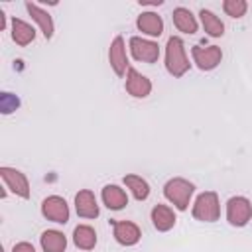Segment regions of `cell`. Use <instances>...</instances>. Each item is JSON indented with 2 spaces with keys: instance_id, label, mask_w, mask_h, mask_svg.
Instances as JSON below:
<instances>
[{
  "instance_id": "6da1fadb",
  "label": "cell",
  "mask_w": 252,
  "mask_h": 252,
  "mask_svg": "<svg viewBox=\"0 0 252 252\" xmlns=\"http://www.w3.org/2000/svg\"><path fill=\"white\" fill-rule=\"evenodd\" d=\"M191 63L187 59L185 43L179 35H171L165 43V69L171 77H183L189 71Z\"/></svg>"
},
{
  "instance_id": "7a4b0ae2",
  "label": "cell",
  "mask_w": 252,
  "mask_h": 252,
  "mask_svg": "<svg viewBox=\"0 0 252 252\" xmlns=\"http://www.w3.org/2000/svg\"><path fill=\"white\" fill-rule=\"evenodd\" d=\"M195 193V185L183 177H171L165 185H163V195L165 199L177 209V211H187L191 197Z\"/></svg>"
},
{
  "instance_id": "3957f363",
  "label": "cell",
  "mask_w": 252,
  "mask_h": 252,
  "mask_svg": "<svg viewBox=\"0 0 252 252\" xmlns=\"http://www.w3.org/2000/svg\"><path fill=\"white\" fill-rule=\"evenodd\" d=\"M191 213L201 222H215V220H219V217H220L219 195L215 191H203L201 195H197Z\"/></svg>"
},
{
  "instance_id": "277c9868",
  "label": "cell",
  "mask_w": 252,
  "mask_h": 252,
  "mask_svg": "<svg viewBox=\"0 0 252 252\" xmlns=\"http://www.w3.org/2000/svg\"><path fill=\"white\" fill-rule=\"evenodd\" d=\"M252 219V203L250 199L242 197V195H236V197H230L226 201V220L230 226H246Z\"/></svg>"
},
{
  "instance_id": "5b68a950",
  "label": "cell",
  "mask_w": 252,
  "mask_h": 252,
  "mask_svg": "<svg viewBox=\"0 0 252 252\" xmlns=\"http://www.w3.org/2000/svg\"><path fill=\"white\" fill-rule=\"evenodd\" d=\"M191 55H193V63L201 71H213L222 61V51L219 45H193Z\"/></svg>"
},
{
  "instance_id": "8992f818",
  "label": "cell",
  "mask_w": 252,
  "mask_h": 252,
  "mask_svg": "<svg viewBox=\"0 0 252 252\" xmlns=\"http://www.w3.org/2000/svg\"><path fill=\"white\" fill-rule=\"evenodd\" d=\"M130 53L136 61H142V63H156L159 59V45L152 39H146V37H140V35H132L130 41Z\"/></svg>"
},
{
  "instance_id": "52a82bcc",
  "label": "cell",
  "mask_w": 252,
  "mask_h": 252,
  "mask_svg": "<svg viewBox=\"0 0 252 252\" xmlns=\"http://www.w3.org/2000/svg\"><path fill=\"white\" fill-rule=\"evenodd\" d=\"M0 177L4 181V185L18 197L22 199H30V181L26 177V173H22L20 169L16 167H8V165H2L0 167Z\"/></svg>"
},
{
  "instance_id": "ba28073f",
  "label": "cell",
  "mask_w": 252,
  "mask_h": 252,
  "mask_svg": "<svg viewBox=\"0 0 252 252\" xmlns=\"http://www.w3.org/2000/svg\"><path fill=\"white\" fill-rule=\"evenodd\" d=\"M41 215L57 224H65L69 220V205L59 195H49L41 201Z\"/></svg>"
},
{
  "instance_id": "9c48e42d",
  "label": "cell",
  "mask_w": 252,
  "mask_h": 252,
  "mask_svg": "<svg viewBox=\"0 0 252 252\" xmlns=\"http://www.w3.org/2000/svg\"><path fill=\"white\" fill-rule=\"evenodd\" d=\"M108 63L112 67V71L118 77H126L130 65H128V57H126V43L122 35H116L108 47Z\"/></svg>"
},
{
  "instance_id": "30bf717a",
  "label": "cell",
  "mask_w": 252,
  "mask_h": 252,
  "mask_svg": "<svg viewBox=\"0 0 252 252\" xmlns=\"http://www.w3.org/2000/svg\"><path fill=\"white\" fill-rule=\"evenodd\" d=\"M112 234L114 240L122 246H134L142 238V230L132 220H112Z\"/></svg>"
},
{
  "instance_id": "8fae6325",
  "label": "cell",
  "mask_w": 252,
  "mask_h": 252,
  "mask_svg": "<svg viewBox=\"0 0 252 252\" xmlns=\"http://www.w3.org/2000/svg\"><path fill=\"white\" fill-rule=\"evenodd\" d=\"M124 89L130 96L134 98H146L150 93H152V81L142 75L140 71H136L134 67L128 69L126 73V83H124Z\"/></svg>"
},
{
  "instance_id": "7c38bea8",
  "label": "cell",
  "mask_w": 252,
  "mask_h": 252,
  "mask_svg": "<svg viewBox=\"0 0 252 252\" xmlns=\"http://www.w3.org/2000/svg\"><path fill=\"white\" fill-rule=\"evenodd\" d=\"M75 211L81 219H96L98 217V203L91 189H81L75 195Z\"/></svg>"
},
{
  "instance_id": "4fadbf2b",
  "label": "cell",
  "mask_w": 252,
  "mask_h": 252,
  "mask_svg": "<svg viewBox=\"0 0 252 252\" xmlns=\"http://www.w3.org/2000/svg\"><path fill=\"white\" fill-rule=\"evenodd\" d=\"M150 219H152V224H154V228H156L158 232H167V230H171V228L175 226V220H177L173 209H171L169 205H161V203H158V205L152 209Z\"/></svg>"
},
{
  "instance_id": "5bb4252c",
  "label": "cell",
  "mask_w": 252,
  "mask_h": 252,
  "mask_svg": "<svg viewBox=\"0 0 252 252\" xmlns=\"http://www.w3.org/2000/svg\"><path fill=\"white\" fill-rule=\"evenodd\" d=\"M100 197H102L104 207L110 209V211H122V209L128 205V195H126V191H124L120 185H114V183L104 185Z\"/></svg>"
},
{
  "instance_id": "9a60e30c",
  "label": "cell",
  "mask_w": 252,
  "mask_h": 252,
  "mask_svg": "<svg viewBox=\"0 0 252 252\" xmlns=\"http://www.w3.org/2000/svg\"><path fill=\"white\" fill-rule=\"evenodd\" d=\"M26 10H28V14L32 16V20L39 26L43 37H45V39H51V37H53V32H55V26H53V20H51L49 12L43 10V8H39V6L33 4V2H26Z\"/></svg>"
},
{
  "instance_id": "2e32d148",
  "label": "cell",
  "mask_w": 252,
  "mask_h": 252,
  "mask_svg": "<svg viewBox=\"0 0 252 252\" xmlns=\"http://www.w3.org/2000/svg\"><path fill=\"white\" fill-rule=\"evenodd\" d=\"M136 28L150 37H159L163 33V20L156 12H142L136 20Z\"/></svg>"
},
{
  "instance_id": "e0dca14e",
  "label": "cell",
  "mask_w": 252,
  "mask_h": 252,
  "mask_svg": "<svg viewBox=\"0 0 252 252\" xmlns=\"http://www.w3.org/2000/svg\"><path fill=\"white\" fill-rule=\"evenodd\" d=\"M171 20H173V26H175L179 32L189 33V35H191V33H195V32H197V28H199L197 18L193 16V12H191L189 8H183V6H177V8L173 10Z\"/></svg>"
},
{
  "instance_id": "ac0fdd59",
  "label": "cell",
  "mask_w": 252,
  "mask_h": 252,
  "mask_svg": "<svg viewBox=\"0 0 252 252\" xmlns=\"http://www.w3.org/2000/svg\"><path fill=\"white\" fill-rule=\"evenodd\" d=\"M10 30H12V32H10L12 39H14L18 45H22V47L30 45V43L35 39V30H33V26H30L28 22H24V20H20V18H12Z\"/></svg>"
},
{
  "instance_id": "d6986e66",
  "label": "cell",
  "mask_w": 252,
  "mask_h": 252,
  "mask_svg": "<svg viewBox=\"0 0 252 252\" xmlns=\"http://www.w3.org/2000/svg\"><path fill=\"white\" fill-rule=\"evenodd\" d=\"M39 244H41V250L43 252H65V248H67V236L61 230L49 228V230H43L41 232Z\"/></svg>"
},
{
  "instance_id": "ffe728a7",
  "label": "cell",
  "mask_w": 252,
  "mask_h": 252,
  "mask_svg": "<svg viewBox=\"0 0 252 252\" xmlns=\"http://www.w3.org/2000/svg\"><path fill=\"white\" fill-rule=\"evenodd\" d=\"M73 244L79 250H93L96 246V230L91 224H77L73 230Z\"/></svg>"
},
{
  "instance_id": "44dd1931",
  "label": "cell",
  "mask_w": 252,
  "mask_h": 252,
  "mask_svg": "<svg viewBox=\"0 0 252 252\" xmlns=\"http://www.w3.org/2000/svg\"><path fill=\"white\" fill-rule=\"evenodd\" d=\"M199 18H201V26H203V30H205L207 35H211V37H220V35L224 33V24L220 22V18H219L215 12L203 8V10L199 12Z\"/></svg>"
},
{
  "instance_id": "7402d4cb",
  "label": "cell",
  "mask_w": 252,
  "mask_h": 252,
  "mask_svg": "<svg viewBox=\"0 0 252 252\" xmlns=\"http://www.w3.org/2000/svg\"><path fill=\"white\" fill-rule=\"evenodd\" d=\"M124 185L130 189L136 201H146L150 197V183L140 175H134V173L124 175Z\"/></svg>"
},
{
  "instance_id": "603a6c76",
  "label": "cell",
  "mask_w": 252,
  "mask_h": 252,
  "mask_svg": "<svg viewBox=\"0 0 252 252\" xmlns=\"http://www.w3.org/2000/svg\"><path fill=\"white\" fill-rule=\"evenodd\" d=\"M222 10H224L226 16L238 20V18H242V16L246 14L248 4H246L244 0H224V2H222Z\"/></svg>"
},
{
  "instance_id": "cb8c5ba5",
  "label": "cell",
  "mask_w": 252,
  "mask_h": 252,
  "mask_svg": "<svg viewBox=\"0 0 252 252\" xmlns=\"http://www.w3.org/2000/svg\"><path fill=\"white\" fill-rule=\"evenodd\" d=\"M0 106H2V114H10V112H14V110L20 106V100H18V96L12 94V93H2V96H0Z\"/></svg>"
},
{
  "instance_id": "d4e9b609",
  "label": "cell",
  "mask_w": 252,
  "mask_h": 252,
  "mask_svg": "<svg viewBox=\"0 0 252 252\" xmlns=\"http://www.w3.org/2000/svg\"><path fill=\"white\" fill-rule=\"evenodd\" d=\"M12 252H35V248L30 242H18V244H14Z\"/></svg>"
},
{
  "instance_id": "484cf974",
  "label": "cell",
  "mask_w": 252,
  "mask_h": 252,
  "mask_svg": "<svg viewBox=\"0 0 252 252\" xmlns=\"http://www.w3.org/2000/svg\"><path fill=\"white\" fill-rule=\"evenodd\" d=\"M138 4H140V6H161L163 0H140Z\"/></svg>"
},
{
  "instance_id": "4316f807",
  "label": "cell",
  "mask_w": 252,
  "mask_h": 252,
  "mask_svg": "<svg viewBox=\"0 0 252 252\" xmlns=\"http://www.w3.org/2000/svg\"><path fill=\"white\" fill-rule=\"evenodd\" d=\"M6 28V14H4V10L0 8V30H4Z\"/></svg>"
}]
</instances>
